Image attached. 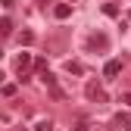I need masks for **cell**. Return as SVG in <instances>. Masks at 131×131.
<instances>
[{"mask_svg":"<svg viewBox=\"0 0 131 131\" xmlns=\"http://www.w3.org/2000/svg\"><path fill=\"white\" fill-rule=\"evenodd\" d=\"M106 47H109V38L100 35V31H94V35L88 38V50H94V53H103Z\"/></svg>","mask_w":131,"mask_h":131,"instance_id":"cell-1","label":"cell"},{"mask_svg":"<svg viewBox=\"0 0 131 131\" xmlns=\"http://www.w3.org/2000/svg\"><path fill=\"white\" fill-rule=\"evenodd\" d=\"M13 66H16V72H19V75H25L31 66H35V56H31V53H16Z\"/></svg>","mask_w":131,"mask_h":131,"instance_id":"cell-2","label":"cell"},{"mask_svg":"<svg viewBox=\"0 0 131 131\" xmlns=\"http://www.w3.org/2000/svg\"><path fill=\"white\" fill-rule=\"evenodd\" d=\"M84 94H88V100H94V103H103V100H106V91L97 84V81H91V84L84 88Z\"/></svg>","mask_w":131,"mask_h":131,"instance_id":"cell-3","label":"cell"},{"mask_svg":"<svg viewBox=\"0 0 131 131\" xmlns=\"http://www.w3.org/2000/svg\"><path fill=\"white\" fill-rule=\"evenodd\" d=\"M119 72H122V62H119V59H109V62L103 66V75H106V78H116Z\"/></svg>","mask_w":131,"mask_h":131,"instance_id":"cell-4","label":"cell"},{"mask_svg":"<svg viewBox=\"0 0 131 131\" xmlns=\"http://www.w3.org/2000/svg\"><path fill=\"white\" fill-rule=\"evenodd\" d=\"M53 13H56V19H69V16H72V6L69 3H56Z\"/></svg>","mask_w":131,"mask_h":131,"instance_id":"cell-5","label":"cell"},{"mask_svg":"<svg viewBox=\"0 0 131 131\" xmlns=\"http://www.w3.org/2000/svg\"><path fill=\"white\" fill-rule=\"evenodd\" d=\"M66 69H69L72 75H84L88 69H84V62H75V59H69V62H66Z\"/></svg>","mask_w":131,"mask_h":131,"instance_id":"cell-6","label":"cell"},{"mask_svg":"<svg viewBox=\"0 0 131 131\" xmlns=\"http://www.w3.org/2000/svg\"><path fill=\"white\" fill-rule=\"evenodd\" d=\"M16 38H19V44H25V47H28V44H35V31H28V28H22V31H19V35H16Z\"/></svg>","mask_w":131,"mask_h":131,"instance_id":"cell-7","label":"cell"},{"mask_svg":"<svg viewBox=\"0 0 131 131\" xmlns=\"http://www.w3.org/2000/svg\"><path fill=\"white\" fill-rule=\"evenodd\" d=\"M116 122H119V125H125V131H131V116H125V112H119V116H116Z\"/></svg>","mask_w":131,"mask_h":131,"instance_id":"cell-8","label":"cell"},{"mask_svg":"<svg viewBox=\"0 0 131 131\" xmlns=\"http://www.w3.org/2000/svg\"><path fill=\"white\" fill-rule=\"evenodd\" d=\"M9 31H13V22L9 19H0V35H9Z\"/></svg>","mask_w":131,"mask_h":131,"instance_id":"cell-9","label":"cell"},{"mask_svg":"<svg viewBox=\"0 0 131 131\" xmlns=\"http://www.w3.org/2000/svg\"><path fill=\"white\" fill-rule=\"evenodd\" d=\"M50 128H53V125H50V122H47V119H41V122L35 125V131H50Z\"/></svg>","mask_w":131,"mask_h":131,"instance_id":"cell-10","label":"cell"},{"mask_svg":"<svg viewBox=\"0 0 131 131\" xmlns=\"http://www.w3.org/2000/svg\"><path fill=\"white\" fill-rule=\"evenodd\" d=\"M41 78H44V84H56V78H53V75H50V72H47V69H44V72H41Z\"/></svg>","mask_w":131,"mask_h":131,"instance_id":"cell-11","label":"cell"},{"mask_svg":"<svg viewBox=\"0 0 131 131\" xmlns=\"http://www.w3.org/2000/svg\"><path fill=\"white\" fill-rule=\"evenodd\" d=\"M50 97H53V100H62V91H59L56 84H50Z\"/></svg>","mask_w":131,"mask_h":131,"instance_id":"cell-12","label":"cell"},{"mask_svg":"<svg viewBox=\"0 0 131 131\" xmlns=\"http://www.w3.org/2000/svg\"><path fill=\"white\" fill-rule=\"evenodd\" d=\"M103 13H106V16H116L119 9H116V3H106V6H103Z\"/></svg>","mask_w":131,"mask_h":131,"instance_id":"cell-13","label":"cell"},{"mask_svg":"<svg viewBox=\"0 0 131 131\" xmlns=\"http://www.w3.org/2000/svg\"><path fill=\"white\" fill-rule=\"evenodd\" d=\"M16 94V84H3V97H13Z\"/></svg>","mask_w":131,"mask_h":131,"instance_id":"cell-14","label":"cell"},{"mask_svg":"<svg viewBox=\"0 0 131 131\" xmlns=\"http://www.w3.org/2000/svg\"><path fill=\"white\" fill-rule=\"evenodd\" d=\"M125 103H128V106H131V94H128V97H125Z\"/></svg>","mask_w":131,"mask_h":131,"instance_id":"cell-15","label":"cell"},{"mask_svg":"<svg viewBox=\"0 0 131 131\" xmlns=\"http://www.w3.org/2000/svg\"><path fill=\"white\" fill-rule=\"evenodd\" d=\"M78 131H88V128H84V125H78Z\"/></svg>","mask_w":131,"mask_h":131,"instance_id":"cell-16","label":"cell"},{"mask_svg":"<svg viewBox=\"0 0 131 131\" xmlns=\"http://www.w3.org/2000/svg\"><path fill=\"white\" fill-rule=\"evenodd\" d=\"M0 84H3V72H0Z\"/></svg>","mask_w":131,"mask_h":131,"instance_id":"cell-17","label":"cell"},{"mask_svg":"<svg viewBox=\"0 0 131 131\" xmlns=\"http://www.w3.org/2000/svg\"><path fill=\"white\" fill-rule=\"evenodd\" d=\"M0 56H3V50H0Z\"/></svg>","mask_w":131,"mask_h":131,"instance_id":"cell-18","label":"cell"},{"mask_svg":"<svg viewBox=\"0 0 131 131\" xmlns=\"http://www.w3.org/2000/svg\"><path fill=\"white\" fill-rule=\"evenodd\" d=\"M128 19H131V13H128Z\"/></svg>","mask_w":131,"mask_h":131,"instance_id":"cell-19","label":"cell"}]
</instances>
